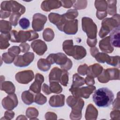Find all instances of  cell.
Masks as SVG:
<instances>
[{
  "mask_svg": "<svg viewBox=\"0 0 120 120\" xmlns=\"http://www.w3.org/2000/svg\"><path fill=\"white\" fill-rule=\"evenodd\" d=\"M87 111L90 112L89 113H85V119L87 120L91 119V117H92V119L96 120L97 119V116L98 115V112L96 108L93 106L92 104H89L87 107Z\"/></svg>",
  "mask_w": 120,
  "mask_h": 120,
  "instance_id": "cell-29",
  "label": "cell"
},
{
  "mask_svg": "<svg viewBox=\"0 0 120 120\" xmlns=\"http://www.w3.org/2000/svg\"><path fill=\"white\" fill-rule=\"evenodd\" d=\"M103 70V67L100 65L96 63L94 65H91L88 68L87 76L95 78L98 77L101 74Z\"/></svg>",
  "mask_w": 120,
  "mask_h": 120,
  "instance_id": "cell-21",
  "label": "cell"
},
{
  "mask_svg": "<svg viewBox=\"0 0 120 120\" xmlns=\"http://www.w3.org/2000/svg\"><path fill=\"white\" fill-rule=\"evenodd\" d=\"M97 43V38L95 39H87V44L90 47H93L96 45Z\"/></svg>",
  "mask_w": 120,
  "mask_h": 120,
  "instance_id": "cell-50",
  "label": "cell"
},
{
  "mask_svg": "<svg viewBox=\"0 0 120 120\" xmlns=\"http://www.w3.org/2000/svg\"><path fill=\"white\" fill-rule=\"evenodd\" d=\"M68 82V73L67 70H62V75L60 77V82L63 86H66Z\"/></svg>",
  "mask_w": 120,
  "mask_h": 120,
  "instance_id": "cell-39",
  "label": "cell"
},
{
  "mask_svg": "<svg viewBox=\"0 0 120 120\" xmlns=\"http://www.w3.org/2000/svg\"><path fill=\"white\" fill-rule=\"evenodd\" d=\"M10 41L15 43H23L28 40L29 41L36 39L38 37V34L34 31L20 30L19 32L13 30L10 32Z\"/></svg>",
  "mask_w": 120,
  "mask_h": 120,
  "instance_id": "cell-2",
  "label": "cell"
},
{
  "mask_svg": "<svg viewBox=\"0 0 120 120\" xmlns=\"http://www.w3.org/2000/svg\"><path fill=\"white\" fill-rule=\"evenodd\" d=\"M48 17L51 23L55 24L59 30L63 31V27L67 21L64 15H59L58 14L52 13L49 14Z\"/></svg>",
  "mask_w": 120,
  "mask_h": 120,
  "instance_id": "cell-9",
  "label": "cell"
},
{
  "mask_svg": "<svg viewBox=\"0 0 120 120\" xmlns=\"http://www.w3.org/2000/svg\"><path fill=\"white\" fill-rule=\"evenodd\" d=\"M46 59L51 64L55 63L60 66L61 68L65 70H69L72 67V62L64 53L59 52L56 54H50Z\"/></svg>",
  "mask_w": 120,
  "mask_h": 120,
  "instance_id": "cell-3",
  "label": "cell"
},
{
  "mask_svg": "<svg viewBox=\"0 0 120 120\" xmlns=\"http://www.w3.org/2000/svg\"><path fill=\"white\" fill-rule=\"evenodd\" d=\"M18 104V100L16 95L12 94L8 95L3 99L2 101V106L4 108L8 110H12L16 107Z\"/></svg>",
  "mask_w": 120,
  "mask_h": 120,
  "instance_id": "cell-12",
  "label": "cell"
},
{
  "mask_svg": "<svg viewBox=\"0 0 120 120\" xmlns=\"http://www.w3.org/2000/svg\"><path fill=\"white\" fill-rule=\"evenodd\" d=\"M34 77V73L30 70L18 72L15 75L16 80L22 84H28L33 80Z\"/></svg>",
  "mask_w": 120,
  "mask_h": 120,
  "instance_id": "cell-11",
  "label": "cell"
},
{
  "mask_svg": "<svg viewBox=\"0 0 120 120\" xmlns=\"http://www.w3.org/2000/svg\"><path fill=\"white\" fill-rule=\"evenodd\" d=\"M96 59L97 61L101 63H105V62L107 63L108 62L110 56L103 53V52H98L94 57Z\"/></svg>",
  "mask_w": 120,
  "mask_h": 120,
  "instance_id": "cell-32",
  "label": "cell"
},
{
  "mask_svg": "<svg viewBox=\"0 0 120 120\" xmlns=\"http://www.w3.org/2000/svg\"><path fill=\"white\" fill-rule=\"evenodd\" d=\"M86 50L83 46L75 45L72 57L76 60H81L86 56Z\"/></svg>",
  "mask_w": 120,
  "mask_h": 120,
  "instance_id": "cell-23",
  "label": "cell"
},
{
  "mask_svg": "<svg viewBox=\"0 0 120 120\" xmlns=\"http://www.w3.org/2000/svg\"><path fill=\"white\" fill-rule=\"evenodd\" d=\"M54 36V32L50 28L45 29L43 33V38L46 41H51L53 39Z\"/></svg>",
  "mask_w": 120,
  "mask_h": 120,
  "instance_id": "cell-33",
  "label": "cell"
},
{
  "mask_svg": "<svg viewBox=\"0 0 120 120\" xmlns=\"http://www.w3.org/2000/svg\"><path fill=\"white\" fill-rule=\"evenodd\" d=\"M42 90L43 92L46 95H49L51 93L49 86L46 84H45V83H44L43 85Z\"/></svg>",
  "mask_w": 120,
  "mask_h": 120,
  "instance_id": "cell-49",
  "label": "cell"
},
{
  "mask_svg": "<svg viewBox=\"0 0 120 120\" xmlns=\"http://www.w3.org/2000/svg\"><path fill=\"white\" fill-rule=\"evenodd\" d=\"M21 15L18 13H13L11 15L9 19L11 24L14 26H16L18 24V21Z\"/></svg>",
  "mask_w": 120,
  "mask_h": 120,
  "instance_id": "cell-40",
  "label": "cell"
},
{
  "mask_svg": "<svg viewBox=\"0 0 120 120\" xmlns=\"http://www.w3.org/2000/svg\"><path fill=\"white\" fill-rule=\"evenodd\" d=\"M78 30V20L76 19L72 21H67L65 23L63 31L68 35L75 34Z\"/></svg>",
  "mask_w": 120,
  "mask_h": 120,
  "instance_id": "cell-15",
  "label": "cell"
},
{
  "mask_svg": "<svg viewBox=\"0 0 120 120\" xmlns=\"http://www.w3.org/2000/svg\"><path fill=\"white\" fill-rule=\"evenodd\" d=\"M64 15L66 18H68V19H73L77 16L78 12L76 10L70 9L68 10L67 12Z\"/></svg>",
  "mask_w": 120,
  "mask_h": 120,
  "instance_id": "cell-43",
  "label": "cell"
},
{
  "mask_svg": "<svg viewBox=\"0 0 120 120\" xmlns=\"http://www.w3.org/2000/svg\"><path fill=\"white\" fill-rule=\"evenodd\" d=\"M62 73V70L59 69L57 67H54L52 69L49 75L50 82L54 81L57 82H60Z\"/></svg>",
  "mask_w": 120,
  "mask_h": 120,
  "instance_id": "cell-24",
  "label": "cell"
},
{
  "mask_svg": "<svg viewBox=\"0 0 120 120\" xmlns=\"http://www.w3.org/2000/svg\"><path fill=\"white\" fill-rule=\"evenodd\" d=\"M63 50L68 55L73 56L74 50L73 40L65 41L63 43Z\"/></svg>",
  "mask_w": 120,
  "mask_h": 120,
  "instance_id": "cell-25",
  "label": "cell"
},
{
  "mask_svg": "<svg viewBox=\"0 0 120 120\" xmlns=\"http://www.w3.org/2000/svg\"><path fill=\"white\" fill-rule=\"evenodd\" d=\"M0 48L1 49H6L10 44L8 40H10V34L9 33H2L0 34Z\"/></svg>",
  "mask_w": 120,
  "mask_h": 120,
  "instance_id": "cell-27",
  "label": "cell"
},
{
  "mask_svg": "<svg viewBox=\"0 0 120 120\" xmlns=\"http://www.w3.org/2000/svg\"><path fill=\"white\" fill-rule=\"evenodd\" d=\"M84 80L83 78L79 76L77 74L73 75V84L71 88H78L80 86L84 85Z\"/></svg>",
  "mask_w": 120,
  "mask_h": 120,
  "instance_id": "cell-30",
  "label": "cell"
},
{
  "mask_svg": "<svg viewBox=\"0 0 120 120\" xmlns=\"http://www.w3.org/2000/svg\"><path fill=\"white\" fill-rule=\"evenodd\" d=\"M51 65L49 61L45 59H40L37 63L38 69L44 72L47 71L50 68Z\"/></svg>",
  "mask_w": 120,
  "mask_h": 120,
  "instance_id": "cell-28",
  "label": "cell"
},
{
  "mask_svg": "<svg viewBox=\"0 0 120 120\" xmlns=\"http://www.w3.org/2000/svg\"><path fill=\"white\" fill-rule=\"evenodd\" d=\"M84 106V101L81 98H78L76 103L72 106V111L70 115V118L72 116H80L81 118V111Z\"/></svg>",
  "mask_w": 120,
  "mask_h": 120,
  "instance_id": "cell-20",
  "label": "cell"
},
{
  "mask_svg": "<svg viewBox=\"0 0 120 120\" xmlns=\"http://www.w3.org/2000/svg\"><path fill=\"white\" fill-rule=\"evenodd\" d=\"M119 14L115 15L113 17L107 18L104 19L102 22V27L99 33L101 38H104L107 35L111 30L120 26L119 18L116 19Z\"/></svg>",
  "mask_w": 120,
  "mask_h": 120,
  "instance_id": "cell-4",
  "label": "cell"
},
{
  "mask_svg": "<svg viewBox=\"0 0 120 120\" xmlns=\"http://www.w3.org/2000/svg\"><path fill=\"white\" fill-rule=\"evenodd\" d=\"M108 5V13L110 15H112L113 14L116 13V3H117V1H107Z\"/></svg>",
  "mask_w": 120,
  "mask_h": 120,
  "instance_id": "cell-37",
  "label": "cell"
},
{
  "mask_svg": "<svg viewBox=\"0 0 120 120\" xmlns=\"http://www.w3.org/2000/svg\"><path fill=\"white\" fill-rule=\"evenodd\" d=\"M95 5L97 10L96 14L97 17L99 20H101L104 17L106 16L107 13L106 12V9L107 8L106 1L96 0Z\"/></svg>",
  "mask_w": 120,
  "mask_h": 120,
  "instance_id": "cell-13",
  "label": "cell"
},
{
  "mask_svg": "<svg viewBox=\"0 0 120 120\" xmlns=\"http://www.w3.org/2000/svg\"><path fill=\"white\" fill-rule=\"evenodd\" d=\"M1 10L12 11L13 13H18L21 15L24 13L25 7L15 1H5L1 4Z\"/></svg>",
  "mask_w": 120,
  "mask_h": 120,
  "instance_id": "cell-6",
  "label": "cell"
},
{
  "mask_svg": "<svg viewBox=\"0 0 120 120\" xmlns=\"http://www.w3.org/2000/svg\"><path fill=\"white\" fill-rule=\"evenodd\" d=\"M109 38L112 45L116 47H120V26L112 30Z\"/></svg>",
  "mask_w": 120,
  "mask_h": 120,
  "instance_id": "cell-19",
  "label": "cell"
},
{
  "mask_svg": "<svg viewBox=\"0 0 120 120\" xmlns=\"http://www.w3.org/2000/svg\"><path fill=\"white\" fill-rule=\"evenodd\" d=\"M99 46L102 51L107 53H111L113 51V48L110 44L109 37H107L100 40Z\"/></svg>",
  "mask_w": 120,
  "mask_h": 120,
  "instance_id": "cell-22",
  "label": "cell"
},
{
  "mask_svg": "<svg viewBox=\"0 0 120 120\" xmlns=\"http://www.w3.org/2000/svg\"><path fill=\"white\" fill-rule=\"evenodd\" d=\"M19 24L21 28L23 30H26L29 27L30 25V22L28 19L23 17L19 20Z\"/></svg>",
  "mask_w": 120,
  "mask_h": 120,
  "instance_id": "cell-41",
  "label": "cell"
},
{
  "mask_svg": "<svg viewBox=\"0 0 120 120\" xmlns=\"http://www.w3.org/2000/svg\"><path fill=\"white\" fill-rule=\"evenodd\" d=\"M107 64L113 66H117V65H119V56H110Z\"/></svg>",
  "mask_w": 120,
  "mask_h": 120,
  "instance_id": "cell-44",
  "label": "cell"
},
{
  "mask_svg": "<svg viewBox=\"0 0 120 120\" xmlns=\"http://www.w3.org/2000/svg\"><path fill=\"white\" fill-rule=\"evenodd\" d=\"M8 86L6 82H3V84H1V90H4L7 93L9 94L14 93L15 91V88L12 82H9L8 87Z\"/></svg>",
  "mask_w": 120,
  "mask_h": 120,
  "instance_id": "cell-31",
  "label": "cell"
},
{
  "mask_svg": "<svg viewBox=\"0 0 120 120\" xmlns=\"http://www.w3.org/2000/svg\"><path fill=\"white\" fill-rule=\"evenodd\" d=\"M85 83L87 85H93L95 83V81L94 78L87 76L85 79Z\"/></svg>",
  "mask_w": 120,
  "mask_h": 120,
  "instance_id": "cell-48",
  "label": "cell"
},
{
  "mask_svg": "<svg viewBox=\"0 0 120 120\" xmlns=\"http://www.w3.org/2000/svg\"><path fill=\"white\" fill-rule=\"evenodd\" d=\"M2 59L6 63L10 64L13 61L15 58L11 56L8 52H6L2 54Z\"/></svg>",
  "mask_w": 120,
  "mask_h": 120,
  "instance_id": "cell-45",
  "label": "cell"
},
{
  "mask_svg": "<svg viewBox=\"0 0 120 120\" xmlns=\"http://www.w3.org/2000/svg\"><path fill=\"white\" fill-rule=\"evenodd\" d=\"M8 53L12 57L15 58L16 55H17L20 53V48L17 46H13L8 49Z\"/></svg>",
  "mask_w": 120,
  "mask_h": 120,
  "instance_id": "cell-42",
  "label": "cell"
},
{
  "mask_svg": "<svg viewBox=\"0 0 120 120\" xmlns=\"http://www.w3.org/2000/svg\"><path fill=\"white\" fill-rule=\"evenodd\" d=\"M46 101H47L46 98L41 93H38L35 95V97L34 98V102L36 104L40 105H42L45 103Z\"/></svg>",
  "mask_w": 120,
  "mask_h": 120,
  "instance_id": "cell-38",
  "label": "cell"
},
{
  "mask_svg": "<svg viewBox=\"0 0 120 120\" xmlns=\"http://www.w3.org/2000/svg\"><path fill=\"white\" fill-rule=\"evenodd\" d=\"M82 29L87 34L88 38L90 39H96L97 28L96 24L91 18L84 17L82 18Z\"/></svg>",
  "mask_w": 120,
  "mask_h": 120,
  "instance_id": "cell-5",
  "label": "cell"
},
{
  "mask_svg": "<svg viewBox=\"0 0 120 120\" xmlns=\"http://www.w3.org/2000/svg\"><path fill=\"white\" fill-rule=\"evenodd\" d=\"M44 81V76L40 74H36L35 76V80L34 82L30 85V90L34 93H38L41 91V84Z\"/></svg>",
  "mask_w": 120,
  "mask_h": 120,
  "instance_id": "cell-16",
  "label": "cell"
},
{
  "mask_svg": "<svg viewBox=\"0 0 120 120\" xmlns=\"http://www.w3.org/2000/svg\"><path fill=\"white\" fill-rule=\"evenodd\" d=\"M34 58V53L31 52H28L23 55L17 56L15 60L14 65L19 67H27L32 62Z\"/></svg>",
  "mask_w": 120,
  "mask_h": 120,
  "instance_id": "cell-8",
  "label": "cell"
},
{
  "mask_svg": "<svg viewBox=\"0 0 120 120\" xmlns=\"http://www.w3.org/2000/svg\"><path fill=\"white\" fill-rule=\"evenodd\" d=\"M31 47L33 51L39 55L44 54L47 49L46 44L40 39L33 41L31 44Z\"/></svg>",
  "mask_w": 120,
  "mask_h": 120,
  "instance_id": "cell-14",
  "label": "cell"
},
{
  "mask_svg": "<svg viewBox=\"0 0 120 120\" xmlns=\"http://www.w3.org/2000/svg\"><path fill=\"white\" fill-rule=\"evenodd\" d=\"M61 6V2L60 1L45 0L42 2L41 7L43 10L48 12L50 11L51 9L59 8Z\"/></svg>",
  "mask_w": 120,
  "mask_h": 120,
  "instance_id": "cell-17",
  "label": "cell"
},
{
  "mask_svg": "<svg viewBox=\"0 0 120 120\" xmlns=\"http://www.w3.org/2000/svg\"><path fill=\"white\" fill-rule=\"evenodd\" d=\"M110 80H119V70L117 68H108L107 69Z\"/></svg>",
  "mask_w": 120,
  "mask_h": 120,
  "instance_id": "cell-36",
  "label": "cell"
},
{
  "mask_svg": "<svg viewBox=\"0 0 120 120\" xmlns=\"http://www.w3.org/2000/svg\"><path fill=\"white\" fill-rule=\"evenodd\" d=\"M22 99L24 104L30 105L34 102V95L29 90L24 91L22 94Z\"/></svg>",
  "mask_w": 120,
  "mask_h": 120,
  "instance_id": "cell-26",
  "label": "cell"
},
{
  "mask_svg": "<svg viewBox=\"0 0 120 120\" xmlns=\"http://www.w3.org/2000/svg\"><path fill=\"white\" fill-rule=\"evenodd\" d=\"M19 47L21 48V51L22 52H25L30 49V46L29 44L27 43H22L20 44Z\"/></svg>",
  "mask_w": 120,
  "mask_h": 120,
  "instance_id": "cell-47",
  "label": "cell"
},
{
  "mask_svg": "<svg viewBox=\"0 0 120 120\" xmlns=\"http://www.w3.org/2000/svg\"><path fill=\"white\" fill-rule=\"evenodd\" d=\"M65 96L62 94L53 95L51 97L49 100L50 105L54 107H61L64 105Z\"/></svg>",
  "mask_w": 120,
  "mask_h": 120,
  "instance_id": "cell-18",
  "label": "cell"
},
{
  "mask_svg": "<svg viewBox=\"0 0 120 120\" xmlns=\"http://www.w3.org/2000/svg\"><path fill=\"white\" fill-rule=\"evenodd\" d=\"M96 90L94 86H88L82 88H70L69 91L72 93L74 97L80 98H88L90 95Z\"/></svg>",
  "mask_w": 120,
  "mask_h": 120,
  "instance_id": "cell-7",
  "label": "cell"
},
{
  "mask_svg": "<svg viewBox=\"0 0 120 120\" xmlns=\"http://www.w3.org/2000/svg\"><path fill=\"white\" fill-rule=\"evenodd\" d=\"M14 115V113L13 112H12V111L11 112L6 111L5 113V116H8L7 119H9L8 117H9V119H12V118H13Z\"/></svg>",
  "mask_w": 120,
  "mask_h": 120,
  "instance_id": "cell-51",
  "label": "cell"
},
{
  "mask_svg": "<svg viewBox=\"0 0 120 120\" xmlns=\"http://www.w3.org/2000/svg\"><path fill=\"white\" fill-rule=\"evenodd\" d=\"M47 21L46 16L40 13H36L33 16L32 23V28L36 31L42 30L44 27V24Z\"/></svg>",
  "mask_w": 120,
  "mask_h": 120,
  "instance_id": "cell-10",
  "label": "cell"
},
{
  "mask_svg": "<svg viewBox=\"0 0 120 120\" xmlns=\"http://www.w3.org/2000/svg\"><path fill=\"white\" fill-rule=\"evenodd\" d=\"M88 66L86 64H84L83 65L80 66L77 69L78 72L80 75H85L87 74V69H88Z\"/></svg>",
  "mask_w": 120,
  "mask_h": 120,
  "instance_id": "cell-46",
  "label": "cell"
},
{
  "mask_svg": "<svg viewBox=\"0 0 120 120\" xmlns=\"http://www.w3.org/2000/svg\"><path fill=\"white\" fill-rule=\"evenodd\" d=\"M49 88L51 92L57 94L61 92L62 90V87L57 82H50V87Z\"/></svg>",
  "mask_w": 120,
  "mask_h": 120,
  "instance_id": "cell-35",
  "label": "cell"
},
{
  "mask_svg": "<svg viewBox=\"0 0 120 120\" xmlns=\"http://www.w3.org/2000/svg\"><path fill=\"white\" fill-rule=\"evenodd\" d=\"M0 25L4 27H0V32L2 33H8L12 29V26L10 22L5 20H0Z\"/></svg>",
  "mask_w": 120,
  "mask_h": 120,
  "instance_id": "cell-34",
  "label": "cell"
},
{
  "mask_svg": "<svg viewBox=\"0 0 120 120\" xmlns=\"http://www.w3.org/2000/svg\"><path fill=\"white\" fill-rule=\"evenodd\" d=\"M113 92L106 87H103L95 90L92 96V99L99 107H107L112 103L114 99Z\"/></svg>",
  "mask_w": 120,
  "mask_h": 120,
  "instance_id": "cell-1",
  "label": "cell"
}]
</instances>
